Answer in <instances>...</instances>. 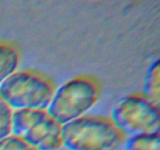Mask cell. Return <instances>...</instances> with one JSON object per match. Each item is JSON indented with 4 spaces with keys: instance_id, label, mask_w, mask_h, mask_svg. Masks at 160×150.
<instances>
[{
    "instance_id": "obj_1",
    "label": "cell",
    "mask_w": 160,
    "mask_h": 150,
    "mask_svg": "<svg viewBox=\"0 0 160 150\" xmlns=\"http://www.w3.org/2000/svg\"><path fill=\"white\" fill-rule=\"evenodd\" d=\"M62 145L69 150H117L127 136L111 119L84 116L62 125Z\"/></svg>"
},
{
    "instance_id": "obj_2",
    "label": "cell",
    "mask_w": 160,
    "mask_h": 150,
    "mask_svg": "<svg viewBox=\"0 0 160 150\" xmlns=\"http://www.w3.org/2000/svg\"><path fill=\"white\" fill-rule=\"evenodd\" d=\"M55 90L54 83L45 75L19 70L0 85V96L12 109L46 110Z\"/></svg>"
},
{
    "instance_id": "obj_3",
    "label": "cell",
    "mask_w": 160,
    "mask_h": 150,
    "mask_svg": "<svg viewBox=\"0 0 160 150\" xmlns=\"http://www.w3.org/2000/svg\"><path fill=\"white\" fill-rule=\"evenodd\" d=\"M100 86L90 76H78L55 90L46 111L60 125L85 116L97 102Z\"/></svg>"
},
{
    "instance_id": "obj_4",
    "label": "cell",
    "mask_w": 160,
    "mask_h": 150,
    "mask_svg": "<svg viewBox=\"0 0 160 150\" xmlns=\"http://www.w3.org/2000/svg\"><path fill=\"white\" fill-rule=\"evenodd\" d=\"M111 120L127 137L159 134V108L142 93L120 98L113 106Z\"/></svg>"
},
{
    "instance_id": "obj_5",
    "label": "cell",
    "mask_w": 160,
    "mask_h": 150,
    "mask_svg": "<svg viewBox=\"0 0 160 150\" xmlns=\"http://www.w3.org/2000/svg\"><path fill=\"white\" fill-rule=\"evenodd\" d=\"M11 134L37 150H59L62 146V125L46 110H15L12 115Z\"/></svg>"
},
{
    "instance_id": "obj_6",
    "label": "cell",
    "mask_w": 160,
    "mask_h": 150,
    "mask_svg": "<svg viewBox=\"0 0 160 150\" xmlns=\"http://www.w3.org/2000/svg\"><path fill=\"white\" fill-rule=\"evenodd\" d=\"M19 62L17 47L9 42H0V85L17 71Z\"/></svg>"
},
{
    "instance_id": "obj_7",
    "label": "cell",
    "mask_w": 160,
    "mask_h": 150,
    "mask_svg": "<svg viewBox=\"0 0 160 150\" xmlns=\"http://www.w3.org/2000/svg\"><path fill=\"white\" fill-rule=\"evenodd\" d=\"M142 95L159 108L160 67L159 59L155 60L147 70Z\"/></svg>"
},
{
    "instance_id": "obj_8",
    "label": "cell",
    "mask_w": 160,
    "mask_h": 150,
    "mask_svg": "<svg viewBox=\"0 0 160 150\" xmlns=\"http://www.w3.org/2000/svg\"><path fill=\"white\" fill-rule=\"evenodd\" d=\"M124 150H160V134H144L129 137Z\"/></svg>"
},
{
    "instance_id": "obj_9",
    "label": "cell",
    "mask_w": 160,
    "mask_h": 150,
    "mask_svg": "<svg viewBox=\"0 0 160 150\" xmlns=\"http://www.w3.org/2000/svg\"><path fill=\"white\" fill-rule=\"evenodd\" d=\"M12 110L0 96V139L11 134Z\"/></svg>"
},
{
    "instance_id": "obj_10",
    "label": "cell",
    "mask_w": 160,
    "mask_h": 150,
    "mask_svg": "<svg viewBox=\"0 0 160 150\" xmlns=\"http://www.w3.org/2000/svg\"><path fill=\"white\" fill-rule=\"evenodd\" d=\"M0 150H37L25 141L13 134L0 139Z\"/></svg>"
},
{
    "instance_id": "obj_11",
    "label": "cell",
    "mask_w": 160,
    "mask_h": 150,
    "mask_svg": "<svg viewBox=\"0 0 160 150\" xmlns=\"http://www.w3.org/2000/svg\"><path fill=\"white\" fill-rule=\"evenodd\" d=\"M117 150H121V149H117Z\"/></svg>"
}]
</instances>
